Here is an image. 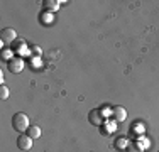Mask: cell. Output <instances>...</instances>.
Masks as SVG:
<instances>
[{
  "instance_id": "7a4b0ae2",
  "label": "cell",
  "mask_w": 159,
  "mask_h": 152,
  "mask_svg": "<svg viewBox=\"0 0 159 152\" xmlns=\"http://www.w3.org/2000/svg\"><path fill=\"white\" fill-rule=\"evenodd\" d=\"M16 37H17V34H16V30H14L12 27L2 29V32H0V39H2V42H3V44H10V42H14V41H16Z\"/></svg>"
},
{
  "instance_id": "9c48e42d",
  "label": "cell",
  "mask_w": 159,
  "mask_h": 152,
  "mask_svg": "<svg viewBox=\"0 0 159 152\" xmlns=\"http://www.w3.org/2000/svg\"><path fill=\"white\" fill-rule=\"evenodd\" d=\"M9 95H10V91H9V88H7L5 85L0 86V98H2V100H7V98H9Z\"/></svg>"
},
{
  "instance_id": "277c9868",
  "label": "cell",
  "mask_w": 159,
  "mask_h": 152,
  "mask_svg": "<svg viewBox=\"0 0 159 152\" xmlns=\"http://www.w3.org/2000/svg\"><path fill=\"white\" fill-rule=\"evenodd\" d=\"M9 71H12V73H20V71H24V59L22 58H12L9 61Z\"/></svg>"
},
{
  "instance_id": "8992f818",
  "label": "cell",
  "mask_w": 159,
  "mask_h": 152,
  "mask_svg": "<svg viewBox=\"0 0 159 152\" xmlns=\"http://www.w3.org/2000/svg\"><path fill=\"white\" fill-rule=\"evenodd\" d=\"M112 115H113V118H115L117 122H124L127 118V112H125L124 106H113V108H112Z\"/></svg>"
},
{
  "instance_id": "8fae6325",
  "label": "cell",
  "mask_w": 159,
  "mask_h": 152,
  "mask_svg": "<svg viewBox=\"0 0 159 152\" xmlns=\"http://www.w3.org/2000/svg\"><path fill=\"white\" fill-rule=\"evenodd\" d=\"M115 147L117 149H124V147H127V140L125 139H117L115 140Z\"/></svg>"
},
{
  "instance_id": "5b68a950",
  "label": "cell",
  "mask_w": 159,
  "mask_h": 152,
  "mask_svg": "<svg viewBox=\"0 0 159 152\" xmlns=\"http://www.w3.org/2000/svg\"><path fill=\"white\" fill-rule=\"evenodd\" d=\"M88 120H90L92 125H102L103 120H105V117H103V113H102L100 110H92V112L88 113Z\"/></svg>"
},
{
  "instance_id": "6da1fadb",
  "label": "cell",
  "mask_w": 159,
  "mask_h": 152,
  "mask_svg": "<svg viewBox=\"0 0 159 152\" xmlns=\"http://www.w3.org/2000/svg\"><path fill=\"white\" fill-rule=\"evenodd\" d=\"M12 127L16 128L17 132H20V134H24V132H27V128L31 127L29 125V117L25 115V113H16V115L12 117Z\"/></svg>"
},
{
  "instance_id": "3957f363",
  "label": "cell",
  "mask_w": 159,
  "mask_h": 152,
  "mask_svg": "<svg viewBox=\"0 0 159 152\" xmlns=\"http://www.w3.org/2000/svg\"><path fill=\"white\" fill-rule=\"evenodd\" d=\"M17 147L20 150H31L32 149V139L29 135H19L17 137Z\"/></svg>"
},
{
  "instance_id": "52a82bcc",
  "label": "cell",
  "mask_w": 159,
  "mask_h": 152,
  "mask_svg": "<svg viewBox=\"0 0 159 152\" xmlns=\"http://www.w3.org/2000/svg\"><path fill=\"white\" fill-rule=\"evenodd\" d=\"M27 135L31 137L32 140L34 139H39V137H41V128L37 127V125H31V127L27 128Z\"/></svg>"
},
{
  "instance_id": "7c38bea8",
  "label": "cell",
  "mask_w": 159,
  "mask_h": 152,
  "mask_svg": "<svg viewBox=\"0 0 159 152\" xmlns=\"http://www.w3.org/2000/svg\"><path fill=\"white\" fill-rule=\"evenodd\" d=\"M2 58L10 61V58H12V51H10V49H7V51H2Z\"/></svg>"
},
{
  "instance_id": "ba28073f",
  "label": "cell",
  "mask_w": 159,
  "mask_h": 152,
  "mask_svg": "<svg viewBox=\"0 0 159 152\" xmlns=\"http://www.w3.org/2000/svg\"><path fill=\"white\" fill-rule=\"evenodd\" d=\"M43 3H44V7H46L48 10H58L61 2H58V0H44Z\"/></svg>"
},
{
  "instance_id": "30bf717a",
  "label": "cell",
  "mask_w": 159,
  "mask_h": 152,
  "mask_svg": "<svg viewBox=\"0 0 159 152\" xmlns=\"http://www.w3.org/2000/svg\"><path fill=\"white\" fill-rule=\"evenodd\" d=\"M129 152H142V145H139V144L132 142L130 145H129Z\"/></svg>"
},
{
  "instance_id": "4fadbf2b",
  "label": "cell",
  "mask_w": 159,
  "mask_h": 152,
  "mask_svg": "<svg viewBox=\"0 0 159 152\" xmlns=\"http://www.w3.org/2000/svg\"><path fill=\"white\" fill-rule=\"evenodd\" d=\"M100 112L103 113V117H107V115H110V113H112V108H108V106H102Z\"/></svg>"
}]
</instances>
